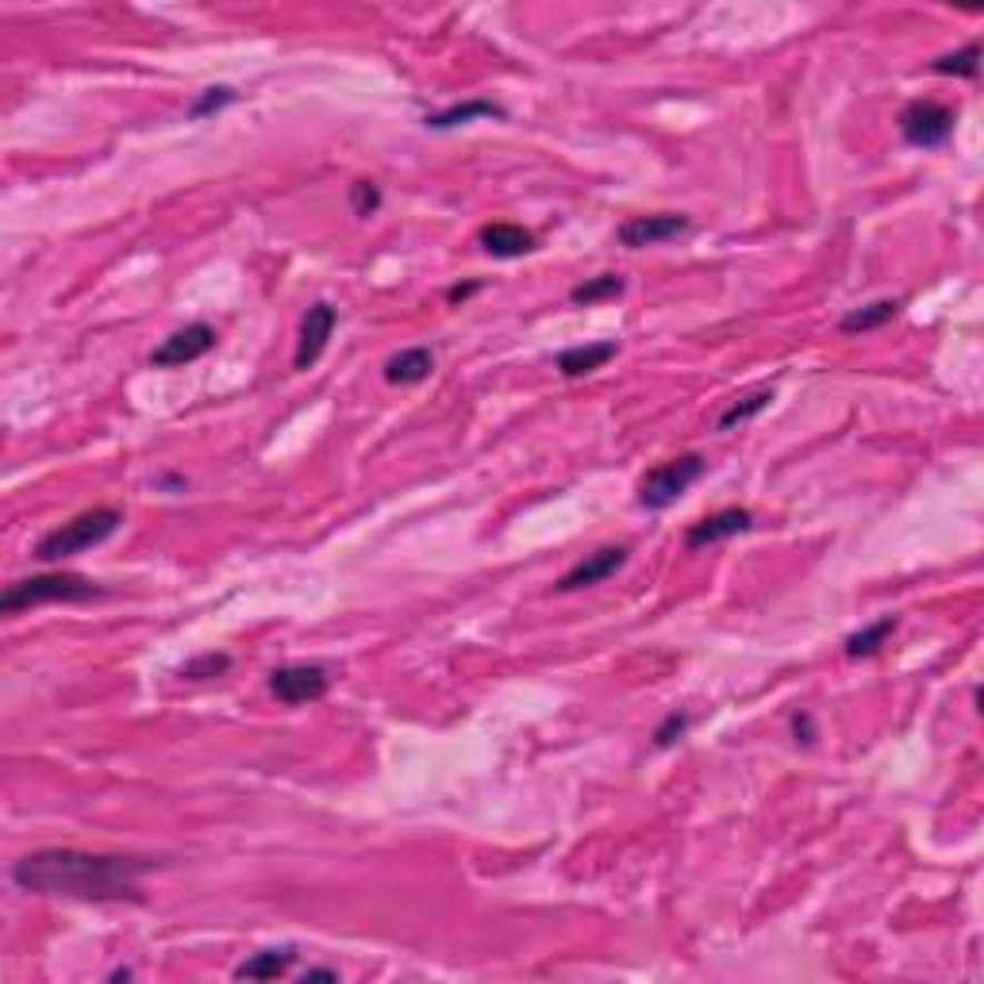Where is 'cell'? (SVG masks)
I'll return each mask as SVG.
<instances>
[{
    "mask_svg": "<svg viewBox=\"0 0 984 984\" xmlns=\"http://www.w3.org/2000/svg\"><path fill=\"white\" fill-rule=\"evenodd\" d=\"M478 289H481V281H465V285L446 289V300H450V304H462V300H470L473 293H478Z\"/></svg>",
    "mask_w": 984,
    "mask_h": 984,
    "instance_id": "27",
    "label": "cell"
},
{
    "mask_svg": "<svg viewBox=\"0 0 984 984\" xmlns=\"http://www.w3.org/2000/svg\"><path fill=\"white\" fill-rule=\"evenodd\" d=\"M339 323V312L328 304V300H315L312 308L304 312V320H300V339H297V354H293V370H312L315 362L323 358V350H328V339L331 331H335Z\"/></svg>",
    "mask_w": 984,
    "mask_h": 984,
    "instance_id": "9",
    "label": "cell"
},
{
    "mask_svg": "<svg viewBox=\"0 0 984 984\" xmlns=\"http://www.w3.org/2000/svg\"><path fill=\"white\" fill-rule=\"evenodd\" d=\"M228 104H235V89H228V86H212V89H204V93H197L193 100H189L185 116H189V120H204V116L223 112V108H228Z\"/></svg>",
    "mask_w": 984,
    "mask_h": 984,
    "instance_id": "22",
    "label": "cell"
},
{
    "mask_svg": "<svg viewBox=\"0 0 984 984\" xmlns=\"http://www.w3.org/2000/svg\"><path fill=\"white\" fill-rule=\"evenodd\" d=\"M692 228V220L685 212H654V215H631V220L620 223L615 231V243L627 250H642V247H657L670 243V239H681Z\"/></svg>",
    "mask_w": 984,
    "mask_h": 984,
    "instance_id": "7",
    "label": "cell"
},
{
    "mask_svg": "<svg viewBox=\"0 0 984 984\" xmlns=\"http://www.w3.org/2000/svg\"><path fill=\"white\" fill-rule=\"evenodd\" d=\"M120 523H123L120 508H89V512L73 515L70 523H62V528L47 531V535L36 542V558L43 565L78 558V554H86V550H93V546H100V542L112 539L116 531H120Z\"/></svg>",
    "mask_w": 984,
    "mask_h": 984,
    "instance_id": "3",
    "label": "cell"
},
{
    "mask_svg": "<svg viewBox=\"0 0 984 984\" xmlns=\"http://www.w3.org/2000/svg\"><path fill=\"white\" fill-rule=\"evenodd\" d=\"M792 735H796V742H812L815 731H812V715L807 712H796L792 715Z\"/></svg>",
    "mask_w": 984,
    "mask_h": 984,
    "instance_id": "26",
    "label": "cell"
},
{
    "mask_svg": "<svg viewBox=\"0 0 984 984\" xmlns=\"http://www.w3.org/2000/svg\"><path fill=\"white\" fill-rule=\"evenodd\" d=\"M300 981H339V970H328V965H315V970H304L300 973Z\"/></svg>",
    "mask_w": 984,
    "mask_h": 984,
    "instance_id": "28",
    "label": "cell"
},
{
    "mask_svg": "<svg viewBox=\"0 0 984 984\" xmlns=\"http://www.w3.org/2000/svg\"><path fill=\"white\" fill-rule=\"evenodd\" d=\"M896 627H900L896 615H885V620H877V623H870V627L854 631V635L842 642V654H846L850 662H862V657L881 654V646H885L888 635H892V631H896Z\"/></svg>",
    "mask_w": 984,
    "mask_h": 984,
    "instance_id": "19",
    "label": "cell"
},
{
    "mask_svg": "<svg viewBox=\"0 0 984 984\" xmlns=\"http://www.w3.org/2000/svg\"><path fill=\"white\" fill-rule=\"evenodd\" d=\"M620 354V343L615 339H608V343H585V347H565L562 354H558V373H562L565 381H578V378H589V373L604 370L612 358Z\"/></svg>",
    "mask_w": 984,
    "mask_h": 984,
    "instance_id": "13",
    "label": "cell"
},
{
    "mask_svg": "<svg viewBox=\"0 0 984 984\" xmlns=\"http://www.w3.org/2000/svg\"><path fill=\"white\" fill-rule=\"evenodd\" d=\"M773 396L777 393H773L770 385H762V389H750L746 396L731 400V404L720 412V420H715V431H735V428H742V423H750L754 415H762L765 408L773 404Z\"/></svg>",
    "mask_w": 984,
    "mask_h": 984,
    "instance_id": "18",
    "label": "cell"
},
{
    "mask_svg": "<svg viewBox=\"0 0 984 984\" xmlns=\"http://www.w3.org/2000/svg\"><path fill=\"white\" fill-rule=\"evenodd\" d=\"M108 596L104 585L81 578V573H39V578H23L16 585H8L0 592V612L16 615L28 612V608L39 604H86V600H100Z\"/></svg>",
    "mask_w": 984,
    "mask_h": 984,
    "instance_id": "2",
    "label": "cell"
},
{
    "mask_svg": "<svg viewBox=\"0 0 984 984\" xmlns=\"http://www.w3.org/2000/svg\"><path fill=\"white\" fill-rule=\"evenodd\" d=\"M228 670H231V654H215V650H208V654H197L193 662L181 665V677L208 681V677H223Z\"/></svg>",
    "mask_w": 984,
    "mask_h": 984,
    "instance_id": "23",
    "label": "cell"
},
{
    "mask_svg": "<svg viewBox=\"0 0 984 984\" xmlns=\"http://www.w3.org/2000/svg\"><path fill=\"white\" fill-rule=\"evenodd\" d=\"M954 123H957V112L950 104H938V100H912V104H904V112H900L896 128L907 147L938 150L950 143Z\"/></svg>",
    "mask_w": 984,
    "mask_h": 984,
    "instance_id": "5",
    "label": "cell"
},
{
    "mask_svg": "<svg viewBox=\"0 0 984 984\" xmlns=\"http://www.w3.org/2000/svg\"><path fill=\"white\" fill-rule=\"evenodd\" d=\"M350 208H354V215L370 220V215L381 208V189H378V181H354V185H350Z\"/></svg>",
    "mask_w": 984,
    "mask_h": 984,
    "instance_id": "25",
    "label": "cell"
},
{
    "mask_svg": "<svg viewBox=\"0 0 984 984\" xmlns=\"http://www.w3.org/2000/svg\"><path fill=\"white\" fill-rule=\"evenodd\" d=\"M212 347H215V331L208 328V323H185V328H178L170 339H162V343L150 350V365H154V370H178V365L204 358Z\"/></svg>",
    "mask_w": 984,
    "mask_h": 984,
    "instance_id": "8",
    "label": "cell"
},
{
    "mask_svg": "<svg viewBox=\"0 0 984 984\" xmlns=\"http://www.w3.org/2000/svg\"><path fill=\"white\" fill-rule=\"evenodd\" d=\"M931 73H942V78H977L981 73V47L970 43L962 50H954V54H942L931 62Z\"/></svg>",
    "mask_w": 984,
    "mask_h": 984,
    "instance_id": "21",
    "label": "cell"
},
{
    "mask_svg": "<svg viewBox=\"0 0 984 984\" xmlns=\"http://www.w3.org/2000/svg\"><path fill=\"white\" fill-rule=\"evenodd\" d=\"M900 315V300H873V304H862V308H850L846 315L839 320V331L842 335H865V331H877L885 328V323H892Z\"/></svg>",
    "mask_w": 984,
    "mask_h": 984,
    "instance_id": "17",
    "label": "cell"
},
{
    "mask_svg": "<svg viewBox=\"0 0 984 984\" xmlns=\"http://www.w3.org/2000/svg\"><path fill=\"white\" fill-rule=\"evenodd\" d=\"M165 862L128 854H89V850L50 846L12 862L8 877L31 896H66L81 904H139V881Z\"/></svg>",
    "mask_w": 984,
    "mask_h": 984,
    "instance_id": "1",
    "label": "cell"
},
{
    "mask_svg": "<svg viewBox=\"0 0 984 984\" xmlns=\"http://www.w3.org/2000/svg\"><path fill=\"white\" fill-rule=\"evenodd\" d=\"M750 528H754V512H750V508H723V512H712V515H704L700 523H692V528L685 531V546L689 550H704V546H715V542H723V539L746 535Z\"/></svg>",
    "mask_w": 984,
    "mask_h": 984,
    "instance_id": "11",
    "label": "cell"
},
{
    "mask_svg": "<svg viewBox=\"0 0 984 984\" xmlns=\"http://www.w3.org/2000/svg\"><path fill=\"white\" fill-rule=\"evenodd\" d=\"M504 108L492 104V100H465V104H450L443 108V112L428 116V131H454V128H465V123L473 120H504Z\"/></svg>",
    "mask_w": 984,
    "mask_h": 984,
    "instance_id": "16",
    "label": "cell"
},
{
    "mask_svg": "<svg viewBox=\"0 0 984 984\" xmlns=\"http://www.w3.org/2000/svg\"><path fill=\"white\" fill-rule=\"evenodd\" d=\"M131 977H135L131 970H112V973H108V981H131Z\"/></svg>",
    "mask_w": 984,
    "mask_h": 984,
    "instance_id": "29",
    "label": "cell"
},
{
    "mask_svg": "<svg viewBox=\"0 0 984 984\" xmlns=\"http://www.w3.org/2000/svg\"><path fill=\"white\" fill-rule=\"evenodd\" d=\"M293 962H297V946L258 950V954H250L247 962H239L235 970H231V977L235 981H278L293 970Z\"/></svg>",
    "mask_w": 984,
    "mask_h": 984,
    "instance_id": "14",
    "label": "cell"
},
{
    "mask_svg": "<svg viewBox=\"0 0 984 984\" xmlns=\"http://www.w3.org/2000/svg\"><path fill=\"white\" fill-rule=\"evenodd\" d=\"M627 558H631V550H627V546H600L596 554H585V558H581V562L573 565L570 573H562L554 589H558V592H581V589H592V585H600V581L615 578V573H620L623 565H627Z\"/></svg>",
    "mask_w": 984,
    "mask_h": 984,
    "instance_id": "10",
    "label": "cell"
},
{
    "mask_svg": "<svg viewBox=\"0 0 984 984\" xmlns=\"http://www.w3.org/2000/svg\"><path fill=\"white\" fill-rule=\"evenodd\" d=\"M623 289H627V281H623L620 273H600V278H589L570 289V304L592 308V304H600V300H615Z\"/></svg>",
    "mask_w": 984,
    "mask_h": 984,
    "instance_id": "20",
    "label": "cell"
},
{
    "mask_svg": "<svg viewBox=\"0 0 984 984\" xmlns=\"http://www.w3.org/2000/svg\"><path fill=\"white\" fill-rule=\"evenodd\" d=\"M478 243H481L485 254L504 258V262H508V258L531 254V250L539 247V239H535V231L520 228V223H485V228H481V235H478Z\"/></svg>",
    "mask_w": 984,
    "mask_h": 984,
    "instance_id": "12",
    "label": "cell"
},
{
    "mask_svg": "<svg viewBox=\"0 0 984 984\" xmlns=\"http://www.w3.org/2000/svg\"><path fill=\"white\" fill-rule=\"evenodd\" d=\"M431 370H435V354L428 347H408L385 362V381L389 385H420L431 378Z\"/></svg>",
    "mask_w": 984,
    "mask_h": 984,
    "instance_id": "15",
    "label": "cell"
},
{
    "mask_svg": "<svg viewBox=\"0 0 984 984\" xmlns=\"http://www.w3.org/2000/svg\"><path fill=\"white\" fill-rule=\"evenodd\" d=\"M704 470H707L704 454H681V458H670V462H657L654 470H646L639 481V508L665 512V508L677 504V500L704 478Z\"/></svg>",
    "mask_w": 984,
    "mask_h": 984,
    "instance_id": "4",
    "label": "cell"
},
{
    "mask_svg": "<svg viewBox=\"0 0 984 984\" xmlns=\"http://www.w3.org/2000/svg\"><path fill=\"white\" fill-rule=\"evenodd\" d=\"M689 727H692V715H685V712H670V715H665V720L654 727V746H657V750L673 746V742H681V739L689 735Z\"/></svg>",
    "mask_w": 984,
    "mask_h": 984,
    "instance_id": "24",
    "label": "cell"
},
{
    "mask_svg": "<svg viewBox=\"0 0 984 984\" xmlns=\"http://www.w3.org/2000/svg\"><path fill=\"white\" fill-rule=\"evenodd\" d=\"M265 685H270V692L281 700V704L300 707V704H315V700L328 696L331 677L323 665H278Z\"/></svg>",
    "mask_w": 984,
    "mask_h": 984,
    "instance_id": "6",
    "label": "cell"
}]
</instances>
